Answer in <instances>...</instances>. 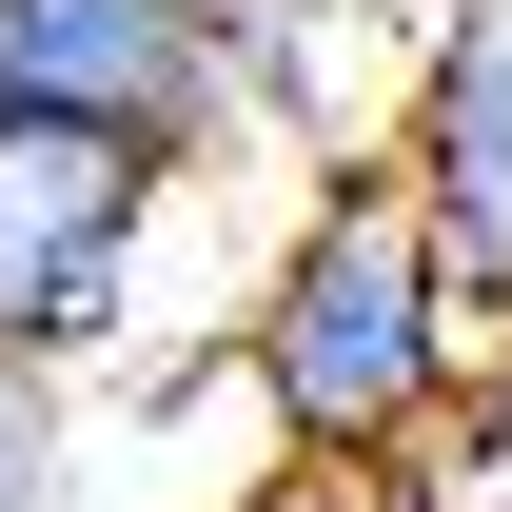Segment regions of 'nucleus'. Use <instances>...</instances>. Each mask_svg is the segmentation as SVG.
<instances>
[{
	"mask_svg": "<svg viewBox=\"0 0 512 512\" xmlns=\"http://www.w3.org/2000/svg\"><path fill=\"white\" fill-rule=\"evenodd\" d=\"M217 375L256 394L276 473H394L493 355L453 335V276H434V237H414V197L355 158V178H296V217H276L256 276L217 296Z\"/></svg>",
	"mask_w": 512,
	"mask_h": 512,
	"instance_id": "1",
	"label": "nucleus"
},
{
	"mask_svg": "<svg viewBox=\"0 0 512 512\" xmlns=\"http://www.w3.org/2000/svg\"><path fill=\"white\" fill-rule=\"evenodd\" d=\"M79 473H99V453H79V394L0 375V512H79Z\"/></svg>",
	"mask_w": 512,
	"mask_h": 512,
	"instance_id": "6",
	"label": "nucleus"
},
{
	"mask_svg": "<svg viewBox=\"0 0 512 512\" xmlns=\"http://www.w3.org/2000/svg\"><path fill=\"white\" fill-rule=\"evenodd\" d=\"M197 217V178L158 138L99 119H0V375H119L158 335V237Z\"/></svg>",
	"mask_w": 512,
	"mask_h": 512,
	"instance_id": "2",
	"label": "nucleus"
},
{
	"mask_svg": "<svg viewBox=\"0 0 512 512\" xmlns=\"http://www.w3.org/2000/svg\"><path fill=\"white\" fill-rule=\"evenodd\" d=\"M0 119H99L217 178V0H0Z\"/></svg>",
	"mask_w": 512,
	"mask_h": 512,
	"instance_id": "4",
	"label": "nucleus"
},
{
	"mask_svg": "<svg viewBox=\"0 0 512 512\" xmlns=\"http://www.w3.org/2000/svg\"><path fill=\"white\" fill-rule=\"evenodd\" d=\"M375 178L414 197V237H434V276H453V335H473V355L512 375V0H414Z\"/></svg>",
	"mask_w": 512,
	"mask_h": 512,
	"instance_id": "3",
	"label": "nucleus"
},
{
	"mask_svg": "<svg viewBox=\"0 0 512 512\" xmlns=\"http://www.w3.org/2000/svg\"><path fill=\"white\" fill-rule=\"evenodd\" d=\"M256 512H394V473H276Z\"/></svg>",
	"mask_w": 512,
	"mask_h": 512,
	"instance_id": "7",
	"label": "nucleus"
},
{
	"mask_svg": "<svg viewBox=\"0 0 512 512\" xmlns=\"http://www.w3.org/2000/svg\"><path fill=\"white\" fill-rule=\"evenodd\" d=\"M394 40L414 0H217V158H296V178H355L394 138Z\"/></svg>",
	"mask_w": 512,
	"mask_h": 512,
	"instance_id": "5",
	"label": "nucleus"
}]
</instances>
